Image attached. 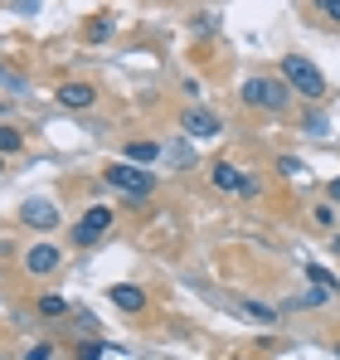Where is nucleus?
Instances as JSON below:
<instances>
[{
  "label": "nucleus",
  "instance_id": "obj_20",
  "mask_svg": "<svg viewBox=\"0 0 340 360\" xmlns=\"http://www.w3.org/2000/svg\"><path fill=\"white\" fill-rule=\"evenodd\" d=\"M103 356V346H78V360H98Z\"/></svg>",
  "mask_w": 340,
  "mask_h": 360
},
{
  "label": "nucleus",
  "instance_id": "obj_16",
  "mask_svg": "<svg viewBox=\"0 0 340 360\" xmlns=\"http://www.w3.org/2000/svg\"><path fill=\"white\" fill-rule=\"evenodd\" d=\"M238 307H243L248 316H258V321H277V311H273V307H263V302H238Z\"/></svg>",
  "mask_w": 340,
  "mask_h": 360
},
{
  "label": "nucleus",
  "instance_id": "obj_22",
  "mask_svg": "<svg viewBox=\"0 0 340 360\" xmlns=\"http://www.w3.org/2000/svg\"><path fill=\"white\" fill-rule=\"evenodd\" d=\"M331 253H340V234H336V239H331Z\"/></svg>",
  "mask_w": 340,
  "mask_h": 360
},
{
  "label": "nucleus",
  "instance_id": "obj_3",
  "mask_svg": "<svg viewBox=\"0 0 340 360\" xmlns=\"http://www.w3.org/2000/svg\"><path fill=\"white\" fill-rule=\"evenodd\" d=\"M107 185L122 190V195H131V200H146L156 190V176L141 171V166H131V161H117V166H107Z\"/></svg>",
  "mask_w": 340,
  "mask_h": 360
},
{
  "label": "nucleus",
  "instance_id": "obj_12",
  "mask_svg": "<svg viewBox=\"0 0 340 360\" xmlns=\"http://www.w3.org/2000/svg\"><path fill=\"white\" fill-rule=\"evenodd\" d=\"M306 278H311L316 288H326V292H336V288H340V278H331V273H326V268H316V263H306Z\"/></svg>",
  "mask_w": 340,
  "mask_h": 360
},
{
  "label": "nucleus",
  "instance_id": "obj_13",
  "mask_svg": "<svg viewBox=\"0 0 340 360\" xmlns=\"http://www.w3.org/2000/svg\"><path fill=\"white\" fill-rule=\"evenodd\" d=\"M39 311H44V316H63V311H68V302L58 297V292H49V297H39Z\"/></svg>",
  "mask_w": 340,
  "mask_h": 360
},
{
  "label": "nucleus",
  "instance_id": "obj_7",
  "mask_svg": "<svg viewBox=\"0 0 340 360\" xmlns=\"http://www.w3.org/2000/svg\"><path fill=\"white\" fill-rule=\"evenodd\" d=\"M25 268H30L34 278L54 273V268H58V248H54V243H34V248H30V258H25Z\"/></svg>",
  "mask_w": 340,
  "mask_h": 360
},
{
  "label": "nucleus",
  "instance_id": "obj_19",
  "mask_svg": "<svg viewBox=\"0 0 340 360\" xmlns=\"http://www.w3.org/2000/svg\"><path fill=\"white\" fill-rule=\"evenodd\" d=\"M25 360H54V346H34V351H30Z\"/></svg>",
  "mask_w": 340,
  "mask_h": 360
},
{
  "label": "nucleus",
  "instance_id": "obj_11",
  "mask_svg": "<svg viewBox=\"0 0 340 360\" xmlns=\"http://www.w3.org/2000/svg\"><path fill=\"white\" fill-rule=\"evenodd\" d=\"M107 297H112L122 311H141V307H146V292H141V288H131V283H117Z\"/></svg>",
  "mask_w": 340,
  "mask_h": 360
},
{
  "label": "nucleus",
  "instance_id": "obj_21",
  "mask_svg": "<svg viewBox=\"0 0 340 360\" xmlns=\"http://www.w3.org/2000/svg\"><path fill=\"white\" fill-rule=\"evenodd\" d=\"M331 200H340V176H336V180H331Z\"/></svg>",
  "mask_w": 340,
  "mask_h": 360
},
{
  "label": "nucleus",
  "instance_id": "obj_17",
  "mask_svg": "<svg viewBox=\"0 0 340 360\" xmlns=\"http://www.w3.org/2000/svg\"><path fill=\"white\" fill-rule=\"evenodd\" d=\"M10 151H20V131L15 127H0V156H10Z\"/></svg>",
  "mask_w": 340,
  "mask_h": 360
},
{
  "label": "nucleus",
  "instance_id": "obj_18",
  "mask_svg": "<svg viewBox=\"0 0 340 360\" xmlns=\"http://www.w3.org/2000/svg\"><path fill=\"white\" fill-rule=\"evenodd\" d=\"M316 5H321V10H326V15H331V20L340 25V0H316Z\"/></svg>",
  "mask_w": 340,
  "mask_h": 360
},
{
  "label": "nucleus",
  "instance_id": "obj_14",
  "mask_svg": "<svg viewBox=\"0 0 340 360\" xmlns=\"http://www.w3.org/2000/svg\"><path fill=\"white\" fill-rule=\"evenodd\" d=\"M301 131H306V136H326V131H331V122L321 117V112H311V117L301 122Z\"/></svg>",
  "mask_w": 340,
  "mask_h": 360
},
{
  "label": "nucleus",
  "instance_id": "obj_10",
  "mask_svg": "<svg viewBox=\"0 0 340 360\" xmlns=\"http://www.w3.org/2000/svg\"><path fill=\"white\" fill-rule=\"evenodd\" d=\"M122 161H131V166H151V161H161V146H156V141H126Z\"/></svg>",
  "mask_w": 340,
  "mask_h": 360
},
{
  "label": "nucleus",
  "instance_id": "obj_2",
  "mask_svg": "<svg viewBox=\"0 0 340 360\" xmlns=\"http://www.w3.org/2000/svg\"><path fill=\"white\" fill-rule=\"evenodd\" d=\"M287 98H292L287 78H248V83H243V103H248V108H263V112H282Z\"/></svg>",
  "mask_w": 340,
  "mask_h": 360
},
{
  "label": "nucleus",
  "instance_id": "obj_24",
  "mask_svg": "<svg viewBox=\"0 0 340 360\" xmlns=\"http://www.w3.org/2000/svg\"><path fill=\"white\" fill-rule=\"evenodd\" d=\"M0 171H5V161H0Z\"/></svg>",
  "mask_w": 340,
  "mask_h": 360
},
{
  "label": "nucleus",
  "instance_id": "obj_23",
  "mask_svg": "<svg viewBox=\"0 0 340 360\" xmlns=\"http://www.w3.org/2000/svg\"><path fill=\"white\" fill-rule=\"evenodd\" d=\"M0 78H5V68H0ZM5 83H10V78H5ZM15 88H20V83H15Z\"/></svg>",
  "mask_w": 340,
  "mask_h": 360
},
{
  "label": "nucleus",
  "instance_id": "obj_25",
  "mask_svg": "<svg viewBox=\"0 0 340 360\" xmlns=\"http://www.w3.org/2000/svg\"><path fill=\"white\" fill-rule=\"evenodd\" d=\"M336 356H340V346H336Z\"/></svg>",
  "mask_w": 340,
  "mask_h": 360
},
{
  "label": "nucleus",
  "instance_id": "obj_1",
  "mask_svg": "<svg viewBox=\"0 0 340 360\" xmlns=\"http://www.w3.org/2000/svg\"><path fill=\"white\" fill-rule=\"evenodd\" d=\"M282 78L292 93H301V98H321L326 93V78H321V68L311 59H301V54H287L282 59Z\"/></svg>",
  "mask_w": 340,
  "mask_h": 360
},
{
  "label": "nucleus",
  "instance_id": "obj_8",
  "mask_svg": "<svg viewBox=\"0 0 340 360\" xmlns=\"http://www.w3.org/2000/svg\"><path fill=\"white\" fill-rule=\"evenodd\" d=\"M209 180L219 185V190H243L248 185V176L233 166V161H214V171H209Z\"/></svg>",
  "mask_w": 340,
  "mask_h": 360
},
{
  "label": "nucleus",
  "instance_id": "obj_5",
  "mask_svg": "<svg viewBox=\"0 0 340 360\" xmlns=\"http://www.w3.org/2000/svg\"><path fill=\"white\" fill-rule=\"evenodd\" d=\"M20 219H25L30 229H54L58 224V205L54 200H25V205H20Z\"/></svg>",
  "mask_w": 340,
  "mask_h": 360
},
{
  "label": "nucleus",
  "instance_id": "obj_15",
  "mask_svg": "<svg viewBox=\"0 0 340 360\" xmlns=\"http://www.w3.org/2000/svg\"><path fill=\"white\" fill-rule=\"evenodd\" d=\"M107 34H112V20H107V15H103V20H93V25H88V39H93V44H103V39H107Z\"/></svg>",
  "mask_w": 340,
  "mask_h": 360
},
{
  "label": "nucleus",
  "instance_id": "obj_9",
  "mask_svg": "<svg viewBox=\"0 0 340 360\" xmlns=\"http://www.w3.org/2000/svg\"><path fill=\"white\" fill-rule=\"evenodd\" d=\"M93 98H98V88H88V83H63L58 88V103L63 108H93Z\"/></svg>",
  "mask_w": 340,
  "mask_h": 360
},
{
  "label": "nucleus",
  "instance_id": "obj_6",
  "mask_svg": "<svg viewBox=\"0 0 340 360\" xmlns=\"http://www.w3.org/2000/svg\"><path fill=\"white\" fill-rule=\"evenodd\" d=\"M180 127H185L190 136H200V141H209V136H219V131H224V122L214 117V112H204V108H190V112L180 117Z\"/></svg>",
  "mask_w": 340,
  "mask_h": 360
},
{
  "label": "nucleus",
  "instance_id": "obj_4",
  "mask_svg": "<svg viewBox=\"0 0 340 360\" xmlns=\"http://www.w3.org/2000/svg\"><path fill=\"white\" fill-rule=\"evenodd\" d=\"M112 229V210L107 205H93L83 219H78V229H73V243H98L103 234Z\"/></svg>",
  "mask_w": 340,
  "mask_h": 360
}]
</instances>
